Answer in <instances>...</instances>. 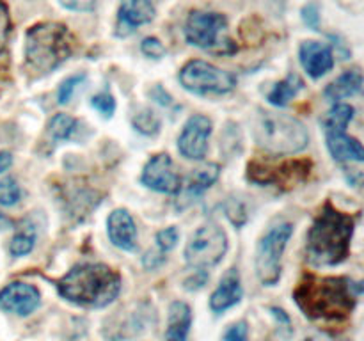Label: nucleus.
Segmentation results:
<instances>
[{"label": "nucleus", "instance_id": "nucleus-6", "mask_svg": "<svg viewBox=\"0 0 364 341\" xmlns=\"http://www.w3.org/2000/svg\"><path fill=\"white\" fill-rule=\"evenodd\" d=\"M185 36L191 45L217 55L237 52V45L228 34V20L219 13L194 11L185 23Z\"/></svg>", "mask_w": 364, "mask_h": 341}, {"label": "nucleus", "instance_id": "nucleus-17", "mask_svg": "<svg viewBox=\"0 0 364 341\" xmlns=\"http://www.w3.org/2000/svg\"><path fill=\"white\" fill-rule=\"evenodd\" d=\"M109 238L116 247L123 251H134L137 245V227L127 210H114L107 220Z\"/></svg>", "mask_w": 364, "mask_h": 341}, {"label": "nucleus", "instance_id": "nucleus-31", "mask_svg": "<svg viewBox=\"0 0 364 341\" xmlns=\"http://www.w3.org/2000/svg\"><path fill=\"white\" fill-rule=\"evenodd\" d=\"M249 336V327L245 320L240 322H235L231 325H228V329L224 330L223 341H247Z\"/></svg>", "mask_w": 364, "mask_h": 341}, {"label": "nucleus", "instance_id": "nucleus-13", "mask_svg": "<svg viewBox=\"0 0 364 341\" xmlns=\"http://www.w3.org/2000/svg\"><path fill=\"white\" fill-rule=\"evenodd\" d=\"M41 304L39 290L32 284L14 281L0 290V309L16 316H28Z\"/></svg>", "mask_w": 364, "mask_h": 341}, {"label": "nucleus", "instance_id": "nucleus-36", "mask_svg": "<svg viewBox=\"0 0 364 341\" xmlns=\"http://www.w3.org/2000/svg\"><path fill=\"white\" fill-rule=\"evenodd\" d=\"M304 20L306 23L311 25V27H316L318 25V14H316V7L315 6H308L304 9Z\"/></svg>", "mask_w": 364, "mask_h": 341}, {"label": "nucleus", "instance_id": "nucleus-32", "mask_svg": "<svg viewBox=\"0 0 364 341\" xmlns=\"http://www.w3.org/2000/svg\"><path fill=\"white\" fill-rule=\"evenodd\" d=\"M11 32V18L9 11H7L6 4L0 0V57L4 55V50H6L7 38H9Z\"/></svg>", "mask_w": 364, "mask_h": 341}, {"label": "nucleus", "instance_id": "nucleus-34", "mask_svg": "<svg viewBox=\"0 0 364 341\" xmlns=\"http://www.w3.org/2000/svg\"><path fill=\"white\" fill-rule=\"evenodd\" d=\"M59 2L71 11H91L96 0H59Z\"/></svg>", "mask_w": 364, "mask_h": 341}, {"label": "nucleus", "instance_id": "nucleus-14", "mask_svg": "<svg viewBox=\"0 0 364 341\" xmlns=\"http://www.w3.org/2000/svg\"><path fill=\"white\" fill-rule=\"evenodd\" d=\"M301 64L311 78H320L334 66L333 50L318 41H306L301 45Z\"/></svg>", "mask_w": 364, "mask_h": 341}, {"label": "nucleus", "instance_id": "nucleus-16", "mask_svg": "<svg viewBox=\"0 0 364 341\" xmlns=\"http://www.w3.org/2000/svg\"><path fill=\"white\" fill-rule=\"evenodd\" d=\"M155 7L149 0H121L117 14V34L128 36L135 27L153 20Z\"/></svg>", "mask_w": 364, "mask_h": 341}, {"label": "nucleus", "instance_id": "nucleus-4", "mask_svg": "<svg viewBox=\"0 0 364 341\" xmlns=\"http://www.w3.org/2000/svg\"><path fill=\"white\" fill-rule=\"evenodd\" d=\"M75 39L68 27L60 23H39L27 32L25 60L34 77H43L73 53Z\"/></svg>", "mask_w": 364, "mask_h": 341}, {"label": "nucleus", "instance_id": "nucleus-15", "mask_svg": "<svg viewBox=\"0 0 364 341\" xmlns=\"http://www.w3.org/2000/svg\"><path fill=\"white\" fill-rule=\"evenodd\" d=\"M242 295H244V291H242L240 274H238L237 269H230L224 274L219 286L215 288V291L210 297V309L215 315H220V313L237 305L242 301Z\"/></svg>", "mask_w": 364, "mask_h": 341}, {"label": "nucleus", "instance_id": "nucleus-25", "mask_svg": "<svg viewBox=\"0 0 364 341\" xmlns=\"http://www.w3.org/2000/svg\"><path fill=\"white\" fill-rule=\"evenodd\" d=\"M36 244V229L32 226H25L23 229L18 231L14 234V238L11 240L9 251L14 258H20V256H27L28 252L34 249Z\"/></svg>", "mask_w": 364, "mask_h": 341}, {"label": "nucleus", "instance_id": "nucleus-35", "mask_svg": "<svg viewBox=\"0 0 364 341\" xmlns=\"http://www.w3.org/2000/svg\"><path fill=\"white\" fill-rule=\"evenodd\" d=\"M164 261V252L159 251H149L148 254L144 256V266L146 269H155V266H159L160 263Z\"/></svg>", "mask_w": 364, "mask_h": 341}, {"label": "nucleus", "instance_id": "nucleus-37", "mask_svg": "<svg viewBox=\"0 0 364 341\" xmlns=\"http://www.w3.org/2000/svg\"><path fill=\"white\" fill-rule=\"evenodd\" d=\"M304 341H348V340H340V337H334V336H331V334H326V332H316V334H313V336L306 337Z\"/></svg>", "mask_w": 364, "mask_h": 341}, {"label": "nucleus", "instance_id": "nucleus-26", "mask_svg": "<svg viewBox=\"0 0 364 341\" xmlns=\"http://www.w3.org/2000/svg\"><path fill=\"white\" fill-rule=\"evenodd\" d=\"M135 130L144 135H156L160 131V119L153 110L141 109L134 116Z\"/></svg>", "mask_w": 364, "mask_h": 341}, {"label": "nucleus", "instance_id": "nucleus-20", "mask_svg": "<svg viewBox=\"0 0 364 341\" xmlns=\"http://www.w3.org/2000/svg\"><path fill=\"white\" fill-rule=\"evenodd\" d=\"M192 325V309L187 302L174 301L169 305L166 341H187Z\"/></svg>", "mask_w": 364, "mask_h": 341}, {"label": "nucleus", "instance_id": "nucleus-7", "mask_svg": "<svg viewBox=\"0 0 364 341\" xmlns=\"http://www.w3.org/2000/svg\"><path fill=\"white\" fill-rule=\"evenodd\" d=\"M228 251V237L217 224L208 222L191 234L185 247V259L196 272H208L223 261Z\"/></svg>", "mask_w": 364, "mask_h": 341}, {"label": "nucleus", "instance_id": "nucleus-38", "mask_svg": "<svg viewBox=\"0 0 364 341\" xmlns=\"http://www.w3.org/2000/svg\"><path fill=\"white\" fill-rule=\"evenodd\" d=\"M11 163H13V156H11V153L0 151V173L9 169Z\"/></svg>", "mask_w": 364, "mask_h": 341}, {"label": "nucleus", "instance_id": "nucleus-18", "mask_svg": "<svg viewBox=\"0 0 364 341\" xmlns=\"http://www.w3.org/2000/svg\"><path fill=\"white\" fill-rule=\"evenodd\" d=\"M219 173L220 169L217 163H206V166L198 167V169H194L188 174L183 183H180L178 195L183 199L185 205L196 201L198 195H201L206 188L212 187V183H215V180L219 178Z\"/></svg>", "mask_w": 364, "mask_h": 341}, {"label": "nucleus", "instance_id": "nucleus-10", "mask_svg": "<svg viewBox=\"0 0 364 341\" xmlns=\"http://www.w3.org/2000/svg\"><path fill=\"white\" fill-rule=\"evenodd\" d=\"M180 82L194 94H226L233 91L237 78L206 60H191L180 71Z\"/></svg>", "mask_w": 364, "mask_h": 341}, {"label": "nucleus", "instance_id": "nucleus-1", "mask_svg": "<svg viewBox=\"0 0 364 341\" xmlns=\"http://www.w3.org/2000/svg\"><path fill=\"white\" fill-rule=\"evenodd\" d=\"M359 291L347 277H320L304 274L294 290V301L313 322L341 323L348 320L358 304Z\"/></svg>", "mask_w": 364, "mask_h": 341}, {"label": "nucleus", "instance_id": "nucleus-27", "mask_svg": "<svg viewBox=\"0 0 364 341\" xmlns=\"http://www.w3.org/2000/svg\"><path fill=\"white\" fill-rule=\"evenodd\" d=\"M21 190L13 178H2L0 180V205L13 206L20 201Z\"/></svg>", "mask_w": 364, "mask_h": 341}, {"label": "nucleus", "instance_id": "nucleus-8", "mask_svg": "<svg viewBox=\"0 0 364 341\" xmlns=\"http://www.w3.org/2000/svg\"><path fill=\"white\" fill-rule=\"evenodd\" d=\"M294 233L290 222H279L270 227L256 247V276L263 286H276L281 279V258Z\"/></svg>", "mask_w": 364, "mask_h": 341}, {"label": "nucleus", "instance_id": "nucleus-24", "mask_svg": "<svg viewBox=\"0 0 364 341\" xmlns=\"http://www.w3.org/2000/svg\"><path fill=\"white\" fill-rule=\"evenodd\" d=\"M78 121L70 114H57L48 124V134L53 141H68L77 131Z\"/></svg>", "mask_w": 364, "mask_h": 341}, {"label": "nucleus", "instance_id": "nucleus-12", "mask_svg": "<svg viewBox=\"0 0 364 341\" xmlns=\"http://www.w3.org/2000/svg\"><path fill=\"white\" fill-rule=\"evenodd\" d=\"M142 183L162 194H178L181 180L167 153H159L146 163L142 170Z\"/></svg>", "mask_w": 364, "mask_h": 341}, {"label": "nucleus", "instance_id": "nucleus-2", "mask_svg": "<svg viewBox=\"0 0 364 341\" xmlns=\"http://www.w3.org/2000/svg\"><path fill=\"white\" fill-rule=\"evenodd\" d=\"M355 220L326 202L313 222L306 244V259L313 266H336L348 258Z\"/></svg>", "mask_w": 364, "mask_h": 341}, {"label": "nucleus", "instance_id": "nucleus-19", "mask_svg": "<svg viewBox=\"0 0 364 341\" xmlns=\"http://www.w3.org/2000/svg\"><path fill=\"white\" fill-rule=\"evenodd\" d=\"M327 148L338 162H363L364 160L361 142L345 131H327Z\"/></svg>", "mask_w": 364, "mask_h": 341}, {"label": "nucleus", "instance_id": "nucleus-22", "mask_svg": "<svg viewBox=\"0 0 364 341\" xmlns=\"http://www.w3.org/2000/svg\"><path fill=\"white\" fill-rule=\"evenodd\" d=\"M304 87V82L299 75H288L284 80L274 85L272 91L269 92V102L276 107H287L291 99L297 96V92Z\"/></svg>", "mask_w": 364, "mask_h": 341}, {"label": "nucleus", "instance_id": "nucleus-33", "mask_svg": "<svg viewBox=\"0 0 364 341\" xmlns=\"http://www.w3.org/2000/svg\"><path fill=\"white\" fill-rule=\"evenodd\" d=\"M142 52L148 57H153V59H160V57H164V53H166V48H164L162 43L156 38H146L144 41H142Z\"/></svg>", "mask_w": 364, "mask_h": 341}, {"label": "nucleus", "instance_id": "nucleus-28", "mask_svg": "<svg viewBox=\"0 0 364 341\" xmlns=\"http://www.w3.org/2000/svg\"><path fill=\"white\" fill-rule=\"evenodd\" d=\"M91 105L95 107L98 112H102L105 117H110L114 114V110H116V99H114V96L110 94V92L103 91L92 96Z\"/></svg>", "mask_w": 364, "mask_h": 341}, {"label": "nucleus", "instance_id": "nucleus-3", "mask_svg": "<svg viewBox=\"0 0 364 341\" xmlns=\"http://www.w3.org/2000/svg\"><path fill=\"white\" fill-rule=\"evenodd\" d=\"M64 301L80 308H105L121 291V276L103 263H82L55 281Z\"/></svg>", "mask_w": 364, "mask_h": 341}, {"label": "nucleus", "instance_id": "nucleus-29", "mask_svg": "<svg viewBox=\"0 0 364 341\" xmlns=\"http://www.w3.org/2000/svg\"><path fill=\"white\" fill-rule=\"evenodd\" d=\"M178 238H180V234H178L176 227H166V229H162L156 234V244H159L160 251L166 254V252L173 251L176 247Z\"/></svg>", "mask_w": 364, "mask_h": 341}, {"label": "nucleus", "instance_id": "nucleus-39", "mask_svg": "<svg viewBox=\"0 0 364 341\" xmlns=\"http://www.w3.org/2000/svg\"><path fill=\"white\" fill-rule=\"evenodd\" d=\"M14 224H13V220L9 219V217L6 215V213H2L0 212V231H6V229H11V227H13Z\"/></svg>", "mask_w": 364, "mask_h": 341}, {"label": "nucleus", "instance_id": "nucleus-21", "mask_svg": "<svg viewBox=\"0 0 364 341\" xmlns=\"http://www.w3.org/2000/svg\"><path fill=\"white\" fill-rule=\"evenodd\" d=\"M363 89V75L359 70L345 71L341 77L331 82L326 89V96L331 102H338V99L350 98V96L358 94Z\"/></svg>", "mask_w": 364, "mask_h": 341}, {"label": "nucleus", "instance_id": "nucleus-30", "mask_svg": "<svg viewBox=\"0 0 364 341\" xmlns=\"http://www.w3.org/2000/svg\"><path fill=\"white\" fill-rule=\"evenodd\" d=\"M84 78H85V75L80 73V75H73V77L66 78V80L63 82V85L59 87V96H57L60 105H64V103L70 102L71 96H73V92H75V89H77L78 85L84 82Z\"/></svg>", "mask_w": 364, "mask_h": 341}, {"label": "nucleus", "instance_id": "nucleus-23", "mask_svg": "<svg viewBox=\"0 0 364 341\" xmlns=\"http://www.w3.org/2000/svg\"><path fill=\"white\" fill-rule=\"evenodd\" d=\"M352 117H354V107H350L348 103H336L323 119L326 131H345Z\"/></svg>", "mask_w": 364, "mask_h": 341}, {"label": "nucleus", "instance_id": "nucleus-11", "mask_svg": "<svg viewBox=\"0 0 364 341\" xmlns=\"http://www.w3.org/2000/svg\"><path fill=\"white\" fill-rule=\"evenodd\" d=\"M212 119L203 114L188 117L178 137V149L185 158L203 160L208 151V139L212 135Z\"/></svg>", "mask_w": 364, "mask_h": 341}, {"label": "nucleus", "instance_id": "nucleus-5", "mask_svg": "<svg viewBox=\"0 0 364 341\" xmlns=\"http://www.w3.org/2000/svg\"><path fill=\"white\" fill-rule=\"evenodd\" d=\"M252 131L259 148L276 156L295 155L309 144V134L304 124L288 114L262 112L256 117Z\"/></svg>", "mask_w": 364, "mask_h": 341}, {"label": "nucleus", "instance_id": "nucleus-9", "mask_svg": "<svg viewBox=\"0 0 364 341\" xmlns=\"http://www.w3.org/2000/svg\"><path fill=\"white\" fill-rule=\"evenodd\" d=\"M311 173L309 160H255L247 167V178L256 185L277 188H294L308 180Z\"/></svg>", "mask_w": 364, "mask_h": 341}]
</instances>
